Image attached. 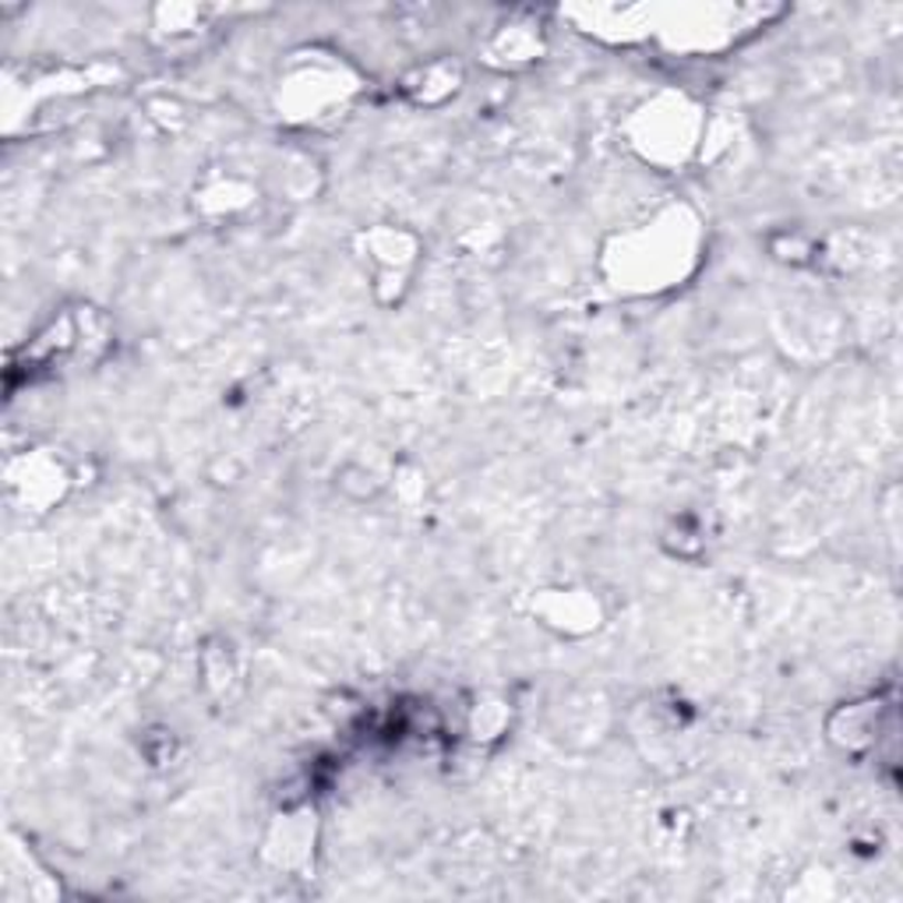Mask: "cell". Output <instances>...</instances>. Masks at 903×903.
<instances>
[{"label": "cell", "mask_w": 903, "mask_h": 903, "mask_svg": "<svg viewBox=\"0 0 903 903\" xmlns=\"http://www.w3.org/2000/svg\"><path fill=\"white\" fill-rule=\"evenodd\" d=\"M848 735H833L848 752H864V748H872L879 741V706H869V702H858V706H848Z\"/></svg>", "instance_id": "cell-1"}]
</instances>
